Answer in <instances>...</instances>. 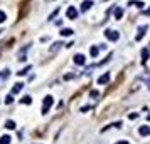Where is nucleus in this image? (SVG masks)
Listing matches in <instances>:
<instances>
[{
	"instance_id": "1",
	"label": "nucleus",
	"mask_w": 150,
	"mask_h": 144,
	"mask_svg": "<svg viewBox=\"0 0 150 144\" xmlns=\"http://www.w3.org/2000/svg\"><path fill=\"white\" fill-rule=\"evenodd\" d=\"M52 104H54V97H52V96H46V97H44V101H42V114H47Z\"/></svg>"
},
{
	"instance_id": "2",
	"label": "nucleus",
	"mask_w": 150,
	"mask_h": 144,
	"mask_svg": "<svg viewBox=\"0 0 150 144\" xmlns=\"http://www.w3.org/2000/svg\"><path fill=\"white\" fill-rule=\"evenodd\" d=\"M105 37L108 39V40H111V42H116V40H118V39H120V34H118V32H116V30H106V32H105Z\"/></svg>"
},
{
	"instance_id": "3",
	"label": "nucleus",
	"mask_w": 150,
	"mask_h": 144,
	"mask_svg": "<svg viewBox=\"0 0 150 144\" xmlns=\"http://www.w3.org/2000/svg\"><path fill=\"white\" fill-rule=\"evenodd\" d=\"M66 15H68V19L74 20L76 17H78V10L74 9L73 5H69V7H68V10H66Z\"/></svg>"
},
{
	"instance_id": "4",
	"label": "nucleus",
	"mask_w": 150,
	"mask_h": 144,
	"mask_svg": "<svg viewBox=\"0 0 150 144\" xmlns=\"http://www.w3.org/2000/svg\"><path fill=\"white\" fill-rule=\"evenodd\" d=\"M73 60H74L76 66H84V64H86V57H84L83 54H76V55L73 57Z\"/></svg>"
},
{
	"instance_id": "5",
	"label": "nucleus",
	"mask_w": 150,
	"mask_h": 144,
	"mask_svg": "<svg viewBox=\"0 0 150 144\" xmlns=\"http://www.w3.org/2000/svg\"><path fill=\"white\" fill-rule=\"evenodd\" d=\"M147 29H149L147 25H140V27H138V34H137L135 40H142V37H143V35H145V32H147Z\"/></svg>"
},
{
	"instance_id": "6",
	"label": "nucleus",
	"mask_w": 150,
	"mask_h": 144,
	"mask_svg": "<svg viewBox=\"0 0 150 144\" xmlns=\"http://www.w3.org/2000/svg\"><path fill=\"white\" fill-rule=\"evenodd\" d=\"M91 7H93V2H91V0H84V2L81 3V12H88Z\"/></svg>"
},
{
	"instance_id": "7",
	"label": "nucleus",
	"mask_w": 150,
	"mask_h": 144,
	"mask_svg": "<svg viewBox=\"0 0 150 144\" xmlns=\"http://www.w3.org/2000/svg\"><path fill=\"white\" fill-rule=\"evenodd\" d=\"M138 134L140 136H150V126H140Z\"/></svg>"
},
{
	"instance_id": "8",
	"label": "nucleus",
	"mask_w": 150,
	"mask_h": 144,
	"mask_svg": "<svg viewBox=\"0 0 150 144\" xmlns=\"http://www.w3.org/2000/svg\"><path fill=\"white\" fill-rule=\"evenodd\" d=\"M22 87H24V84H22V82H17L15 86L12 87V96H14V94H19L20 91H22Z\"/></svg>"
},
{
	"instance_id": "9",
	"label": "nucleus",
	"mask_w": 150,
	"mask_h": 144,
	"mask_svg": "<svg viewBox=\"0 0 150 144\" xmlns=\"http://www.w3.org/2000/svg\"><path fill=\"white\" fill-rule=\"evenodd\" d=\"M110 80V72H106V74H103V76L98 79V84H106Z\"/></svg>"
},
{
	"instance_id": "10",
	"label": "nucleus",
	"mask_w": 150,
	"mask_h": 144,
	"mask_svg": "<svg viewBox=\"0 0 150 144\" xmlns=\"http://www.w3.org/2000/svg\"><path fill=\"white\" fill-rule=\"evenodd\" d=\"M59 34L62 35V37H71V35L74 34V30H73V29H62Z\"/></svg>"
},
{
	"instance_id": "11",
	"label": "nucleus",
	"mask_w": 150,
	"mask_h": 144,
	"mask_svg": "<svg viewBox=\"0 0 150 144\" xmlns=\"http://www.w3.org/2000/svg\"><path fill=\"white\" fill-rule=\"evenodd\" d=\"M149 55H150L149 49H142V62H143V64L149 60Z\"/></svg>"
},
{
	"instance_id": "12",
	"label": "nucleus",
	"mask_w": 150,
	"mask_h": 144,
	"mask_svg": "<svg viewBox=\"0 0 150 144\" xmlns=\"http://www.w3.org/2000/svg\"><path fill=\"white\" fill-rule=\"evenodd\" d=\"M121 17H123V9H121V7H116V9H115V19L120 20Z\"/></svg>"
},
{
	"instance_id": "13",
	"label": "nucleus",
	"mask_w": 150,
	"mask_h": 144,
	"mask_svg": "<svg viewBox=\"0 0 150 144\" xmlns=\"http://www.w3.org/2000/svg\"><path fill=\"white\" fill-rule=\"evenodd\" d=\"M10 141H12V137H10V136H2V137H0V144H10Z\"/></svg>"
},
{
	"instance_id": "14",
	"label": "nucleus",
	"mask_w": 150,
	"mask_h": 144,
	"mask_svg": "<svg viewBox=\"0 0 150 144\" xmlns=\"http://www.w3.org/2000/svg\"><path fill=\"white\" fill-rule=\"evenodd\" d=\"M130 5L137 7V9H142V7H143V2H142V0H137V2H135V0H132V2H130Z\"/></svg>"
},
{
	"instance_id": "15",
	"label": "nucleus",
	"mask_w": 150,
	"mask_h": 144,
	"mask_svg": "<svg viewBox=\"0 0 150 144\" xmlns=\"http://www.w3.org/2000/svg\"><path fill=\"white\" fill-rule=\"evenodd\" d=\"M20 102H22V104H32V97H30V96H24L22 99H20Z\"/></svg>"
},
{
	"instance_id": "16",
	"label": "nucleus",
	"mask_w": 150,
	"mask_h": 144,
	"mask_svg": "<svg viewBox=\"0 0 150 144\" xmlns=\"http://www.w3.org/2000/svg\"><path fill=\"white\" fill-rule=\"evenodd\" d=\"M90 54H91V57H96V55L100 54V47H91Z\"/></svg>"
},
{
	"instance_id": "17",
	"label": "nucleus",
	"mask_w": 150,
	"mask_h": 144,
	"mask_svg": "<svg viewBox=\"0 0 150 144\" xmlns=\"http://www.w3.org/2000/svg\"><path fill=\"white\" fill-rule=\"evenodd\" d=\"M30 69H32V67H30V66H27V67H24L22 70H20V72H17V74H19V76H25V74H27V72L30 70Z\"/></svg>"
},
{
	"instance_id": "18",
	"label": "nucleus",
	"mask_w": 150,
	"mask_h": 144,
	"mask_svg": "<svg viewBox=\"0 0 150 144\" xmlns=\"http://www.w3.org/2000/svg\"><path fill=\"white\" fill-rule=\"evenodd\" d=\"M5 127H7V129H15V122H14V121H7V122H5Z\"/></svg>"
},
{
	"instance_id": "19",
	"label": "nucleus",
	"mask_w": 150,
	"mask_h": 144,
	"mask_svg": "<svg viewBox=\"0 0 150 144\" xmlns=\"http://www.w3.org/2000/svg\"><path fill=\"white\" fill-rule=\"evenodd\" d=\"M9 76H10V70H9V69H5V70H3V72L0 74V77H2V79H7Z\"/></svg>"
},
{
	"instance_id": "20",
	"label": "nucleus",
	"mask_w": 150,
	"mask_h": 144,
	"mask_svg": "<svg viewBox=\"0 0 150 144\" xmlns=\"http://www.w3.org/2000/svg\"><path fill=\"white\" fill-rule=\"evenodd\" d=\"M12 102H14V96H12V94H9V96L5 97V104H12Z\"/></svg>"
},
{
	"instance_id": "21",
	"label": "nucleus",
	"mask_w": 150,
	"mask_h": 144,
	"mask_svg": "<svg viewBox=\"0 0 150 144\" xmlns=\"http://www.w3.org/2000/svg\"><path fill=\"white\" fill-rule=\"evenodd\" d=\"M5 19H7L5 12H0V24H2V22H5Z\"/></svg>"
},
{
	"instance_id": "22",
	"label": "nucleus",
	"mask_w": 150,
	"mask_h": 144,
	"mask_svg": "<svg viewBox=\"0 0 150 144\" xmlns=\"http://www.w3.org/2000/svg\"><path fill=\"white\" fill-rule=\"evenodd\" d=\"M90 96H91V97H100V92H98V91H91Z\"/></svg>"
},
{
	"instance_id": "23",
	"label": "nucleus",
	"mask_w": 150,
	"mask_h": 144,
	"mask_svg": "<svg viewBox=\"0 0 150 144\" xmlns=\"http://www.w3.org/2000/svg\"><path fill=\"white\" fill-rule=\"evenodd\" d=\"M128 117H130V119H137V117H138V114H137V112H132Z\"/></svg>"
},
{
	"instance_id": "24",
	"label": "nucleus",
	"mask_w": 150,
	"mask_h": 144,
	"mask_svg": "<svg viewBox=\"0 0 150 144\" xmlns=\"http://www.w3.org/2000/svg\"><path fill=\"white\" fill-rule=\"evenodd\" d=\"M115 144H128V141H118V143H115Z\"/></svg>"
},
{
	"instance_id": "25",
	"label": "nucleus",
	"mask_w": 150,
	"mask_h": 144,
	"mask_svg": "<svg viewBox=\"0 0 150 144\" xmlns=\"http://www.w3.org/2000/svg\"><path fill=\"white\" fill-rule=\"evenodd\" d=\"M143 14H145V15H150V7H149V9H147V10H145Z\"/></svg>"
},
{
	"instance_id": "26",
	"label": "nucleus",
	"mask_w": 150,
	"mask_h": 144,
	"mask_svg": "<svg viewBox=\"0 0 150 144\" xmlns=\"http://www.w3.org/2000/svg\"><path fill=\"white\" fill-rule=\"evenodd\" d=\"M149 121H150V116H149Z\"/></svg>"
}]
</instances>
